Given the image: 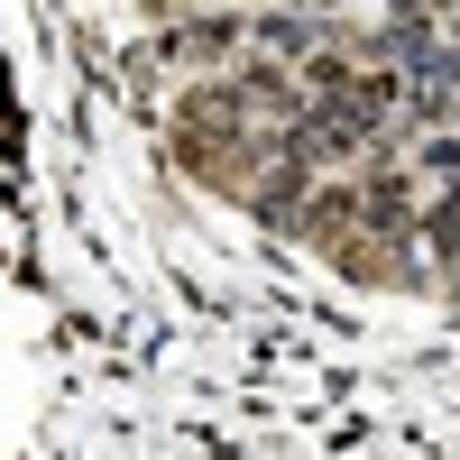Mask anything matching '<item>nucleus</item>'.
<instances>
[{
	"instance_id": "obj_1",
	"label": "nucleus",
	"mask_w": 460,
	"mask_h": 460,
	"mask_svg": "<svg viewBox=\"0 0 460 460\" xmlns=\"http://www.w3.org/2000/svg\"><path fill=\"white\" fill-rule=\"evenodd\" d=\"M405 157H414V175H424V184H460V120H451V129H414Z\"/></svg>"
},
{
	"instance_id": "obj_2",
	"label": "nucleus",
	"mask_w": 460,
	"mask_h": 460,
	"mask_svg": "<svg viewBox=\"0 0 460 460\" xmlns=\"http://www.w3.org/2000/svg\"><path fill=\"white\" fill-rule=\"evenodd\" d=\"M442 304H451V314H460V258L442 267Z\"/></svg>"
}]
</instances>
